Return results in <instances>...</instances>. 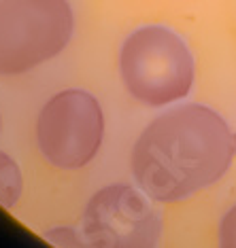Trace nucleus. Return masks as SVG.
<instances>
[{
	"mask_svg": "<svg viewBox=\"0 0 236 248\" xmlns=\"http://www.w3.org/2000/svg\"><path fill=\"white\" fill-rule=\"evenodd\" d=\"M236 157V134L217 110L181 104L140 132L130 170L153 202L172 204L215 185Z\"/></svg>",
	"mask_w": 236,
	"mask_h": 248,
	"instance_id": "obj_1",
	"label": "nucleus"
},
{
	"mask_svg": "<svg viewBox=\"0 0 236 248\" xmlns=\"http://www.w3.org/2000/svg\"><path fill=\"white\" fill-rule=\"evenodd\" d=\"M119 75L134 100L147 106H168L192 92L196 68L177 32L164 26H143L123 43Z\"/></svg>",
	"mask_w": 236,
	"mask_h": 248,
	"instance_id": "obj_2",
	"label": "nucleus"
},
{
	"mask_svg": "<svg viewBox=\"0 0 236 248\" xmlns=\"http://www.w3.org/2000/svg\"><path fill=\"white\" fill-rule=\"evenodd\" d=\"M72 28L68 0H0V75H24L53 60Z\"/></svg>",
	"mask_w": 236,
	"mask_h": 248,
	"instance_id": "obj_3",
	"label": "nucleus"
},
{
	"mask_svg": "<svg viewBox=\"0 0 236 248\" xmlns=\"http://www.w3.org/2000/svg\"><path fill=\"white\" fill-rule=\"evenodd\" d=\"M104 138L102 106L89 92L64 89L41 108L36 144L58 170H81L98 155Z\"/></svg>",
	"mask_w": 236,
	"mask_h": 248,
	"instance_id": "obj_4",
	"label": "nucleus"
},
{
	"mask_svg": "<svg viewBox=\"0 0 236 248\" xmlns=\"http://www.w3.org/2000/svg\"><path fill=\"white\" fill-rule=\"evenodd\" d=\"M81 233L92 248H155L162 218L140 187L109 185L89 197Z\"/></svg>",
	"mask_w": 236,
	"mask_h": 248,
	"instance_id": "obj_5",
	"label": "nucleus"
},
{
	"mask_svg": "<svg viewBox=\"0 0 236 248\" xmlns=\"http://www.w3.org/2000/svg\"><path fill=\"white\" fill-rule=\"evenodd\" d=\"M21 195V172L9 155L0 153V202L4 206H15Z\"/></svg>",
	"mask_w": 236,
	"mask_h": 248,
	"instance_id": "obj_6",
	"label": "nucleus"
},
{
	"mask_svg": "<svg viewBox=\"0 0 236 248\" xmlns=\"http://www.w3.org/2000/svg\"><path fill=\"white\" fill-rule=\"evenodd\" d=\"M45 240L55 248H92L87 244L85 235L81 233V229L72 227H53L45 233Z\"/></svg>",
	"mask_w": 236,
	"mask_h": 248,
	"instance_id": "obj_7",
	"label": "nucleus"
},
{
	"mask_svg": "<svg viewBox=\"0 0 236 248\" xmlns=\"http://www.w3.org/2000/svg\"><path fill=\"white\" fill-rule=\"evenodd\" d=\"M219 248H236V204L219 223Z\"/></svg>",
	"mask_w": 236,
	"mask_h": 248,
	"instance_id": "obj_8",
	"label": "nucleus"
}]
</instances>
